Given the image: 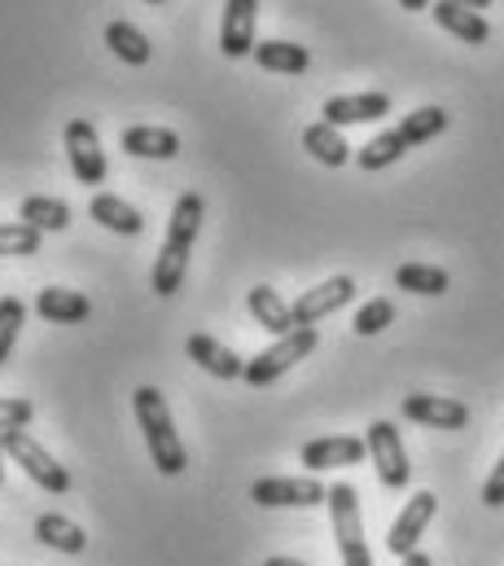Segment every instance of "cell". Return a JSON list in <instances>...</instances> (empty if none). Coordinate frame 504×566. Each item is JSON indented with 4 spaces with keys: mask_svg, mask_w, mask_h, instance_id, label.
<instances>
[{
    "mask_svg": "<svg viewBox=\"0 0 504 566\" xmlns=\"http://www.w3.org/2000/svg\"><path fill=\"white\" fill-rule=\"evenodd\" d=\"M132 409H136V422H140V434H145V448H149L154 465H158L162 474H171V479L185 474L189 452H185V443H180V434H176V422H171V409H167L162 391H158V387H140V391L132 396Z\"/></svg>",
    "mask_w": 504,
    "mask_h": 566,
    "instance_id": "2",
    "label": "cell"
},
{
    "mask_svg": "<svg viewBox=\"0 0 504 566\" xmlns=\"http://www.w3.org/2000/svg\"><path fill=\"white\" fill-rule=\"evenodd\" d=\"M246 307H251V316L267 329V334H290L294 329V316H290V303L272 290V285H254L251 294H246Z\"/></svg>",
    "mask_w": 504,
    "mask_h": 566,
    "instance_id": "19",
    "label": "cell"
},
{
    "mask_svg": "<svg viewBox=\"0 0 504 566\" xmlns=\"http://www.w3.org/2000/svg\"><path fill=\"white\" fill-rule=\"evenodd\" d=\"M254 22H259V0H224V22H220V49L224 57H246L254 53Z\"/></svg>",
    "mask_w": 504,
    "mask_h": 566,
    "instance_id": "13",
    "label": "cell"
},
{
    "mask_svg": "<svg viewBox=\"0 0 504 566\" xmlns=\"http://www.w3.org/2000/svg\"><path fill=\"white\" fill-rule=\"evenodd\" d=\"M365 457H369V443L356 439V434H325V439L303 443V452H298V461H303L312 474H321V470H343V465H360Z\"/></svg>",
    "mask_w": 504,
    "mask_h": 566,
    "instance_id": "11",
    "label": "cell"
},
{
    "mask_svg": "<svg viewBox=\"0 0 504 566\" xmlns=\"http://www.w3.org/2000/svg\"><path fill=\"white\" fill-rule=\"evenodd\" d=\"M365 443H369V457H374V470H378L381 488L403 492L408 479H412V465H408V448H403V439H399V426L374 422L369 434H365Z\"/></svg>",
    "mask_w": 504,
    "mask_h": 566,
    "instance_id": "7",
    "label": "cell"
},
{
    "mask_svg": "<svg viewBox=\"0 0 504 566\" xmlns=\"http://www.w3.org/2000/svg\"><path fill=\"white\" fill-rule=\"evenodd\" d=\"M395 285L408 290V294L434 298V294H443V290L452 285V277H448L443 269H434V264H399V269H395Z\"/></svg>",
    "mask_w": 504,
    "mask_h": 566,
    "instance_id": "27",
    "label": "cell"
},
{
    "mask_svg": "<svg viewBox=\"0 0 504 566\" xmlns=\"http://www.w3.org/2000/svg\"><path fill=\"white\" fill-rule=\"evenodd\" d=\"M88 216H93L102 229L124 233V238H136V233L145 229V216H140L132 202L115 198V193H93V198H88Z\"/></svg>",
    "mask_w": 504,
    "mask_h": 566,
    "instance_id": "18",
    "label": "cell"
},
{
    "mask_svg": "<svg viewBox=\"0 0 504 566\" xmlns=\"http://www.w3.org/2000/svg\"><path fill=\"white\" fill-rule=\"evenodd\" d=\"M106 44H111V53H115L119 62H127V66H145V62L154 57L145 31L132 27V22H111V27H106Z\"/></svg>",
    "mask_w": 504,
    "mask_h": 566,
    "instance_id": "26",
    "label": "cell"
},
{
    "mask_svg": "<svg viewBox=\"0 0 504 566\" xmlns=\"http://www.w3.org/2000/svg\"><path fill=\"white\" fill-rule=\"evenodd\" d=\"M325 505H329V523H334L343 566H374L369 541H365V518H360V492L351 483H334Z\"/></svg>",
    "mask_w": 504,
    "mask_h": 566,
    "instance_id": "3",
    "label": "cell"
},
{
    "mask_svg": "<svg viewBox=\"0 0 504 566\" xmlns=\"http://www.w3.org/2000/svg\"><path fill=\"white\" fill-rule=\"evenodd\" d=\"M430 13H434V22H439L443 31H452V35H456V40H465V44H487V40H492L487 18H483V13H474V9H465V4L434 0V4H430Z\"/></svg>",
    "mask_w": 504,
    "mask_h": 566,
    "instance_id": "17",
    "label": "cell"
},
{
    "mask_svg": "<svg viewBox=\"0 0 504 566\" xmlns=\"http://www.w3.org/2000/svg\"><path fill=\"white\" fill-rule=\"evenodd\" d=\"M18 220L31 224V229H40V233H62V229L71 224V207L57 202V198L35 193V198H22V202H18Z\"/></svg>",
    "mask_w": 504,
    "mask_h": 566,
    "instance_id": "24",
    "label": "cell"
},
{
    "mask_svg": "<svg viewBox=\"0 0 504 566\" xmlns=\"http://www.w3.org/2000/svg\"><path fill=\"white\" fill-rule=\"evenodd\" d=\"M22 325H27V307H22V298L4 294V298H0V365L9 360V352H13L18 334H22Z\"/></svg>",
    "mask_w": 504,
    "mask_h": 566,
    "instance_id": "30",
    "label": "cell"
},
{
    "mask_svg": "<svg viewBox=\"0 0 504 566\" xmlns=\"http://www.w3.org/2000/svg\"><path fill=\"white\" fill-rule=\"evenodd\" d=\"M408 13H421V9H430V0H399Z\"/></svg>",
    "mask_w": 504,
    "mask_h": 566,
    "instance_id": "35",
    "label": "cell"
},
{
    "mask_svg": "<svg viewBox=\"0 0 504 566\" xmlns=\"http://www.w3.org/2000/svg\"><path fill=\"white\" fill-rule=\"evenodd\" d=\"M325 124L334 128H347V124H374V119H386L390 115V97L386 93H351V97H329L321 106Z\"/></svg>",
    "mask_w": 504,
    "mask_h": 566,
    "instance_id": "15",
    "label": "cell"
},
{
    "mask_svg": "<svg viewBox=\"0 0 504 566\" xmlns=\"http://www.w3.org/2000/svg\"><path fill=\"white\" fill-rule=\"evenodd\" d=\"M408 154V142L390 128V133H381V137H374V142L365 145L360 154H356V163L365 167V171H381V167H390V163H399Z\"/></svg>",
    "mask_w": 504,
    "mask_h": 566,
    "instance_id": "28",
    "label": "cell"
},
{
    "mask_svg": "<svg viewBox=\"0 0 504 566\" xmlns=\"http://www.w3.org/2000/svg\"><path fill=\"white\" fill-rule=\"evenodd\" d=\"M35 536H40V545H49L57 554H84L88 549L84 527L71 523V518H62V514H40L35 518Z\"/></svg>",
    "mask_w": 504,
    "mask_h": 566,
    "instance_id": "23",
    "label": "cell"
},
{
    "mask_svg": "<svg viewBox=\"0 0 504 566\" xmlns=\"http://www.w3.org/2000/svg\"><path fill=\"white\" fill-rule=\"evenodd\" d=\"M434 510H439V496H434V492H417V496L399 510V518L390 523V532H386V549H390L395 558H408V554L417 549L421 532L430 527Z\"/></svg>",
    "mask_w": 504,
    "mask_h": 566,
    "instance_id": "10",
    "label": "cell"
},
{
    "mask_svg": "<svg viewBox=\"0 0 504 566\" xmlns=\"http://www.w3.org/2000/svg\"><path fill=\"white\" fill-rule=\"evenodd\" d=\"M403 566H434V563H430V558H426V554H421V549H412V554H408V558H403Z\"/></svg>",
    "mask_w": 504,
    "mask_h": 566,
    "instance_id": "34",
    "label": "cell"
},
{
    "mask_svg": "<svg viewBox=\"0 0 504 566\" xmlns=\"http://www.w3.org/2000/svg\"><path fill=\"white\" fill-rule=\"evenodd\" d=\"M316 343H321V334H316V325H294L290 334H281L272 347H263L259 356L246 360V382L251 387H267V382H276V378H285L303 356H312L316 352Z\"/></svg>",
    "mask_w": 504,
    "mask_h": 566,
    "instance_id": "4",
    "label": "cell"
},
{
    "mask_svg": "<svg viewBox=\"0 0 504 566\" xmlns=\"http://www.w3.org/2000/svg\"><path fill=\"white\" fill-rule=\"evenodd\" d=\"M448 124H452V115H448L443 106H417L412 115H403V124H399L395 133L412 149V145H426V142H434V137H443Z\"/></svg>",
    "mask_w": 504,
    "mask_h": 566,
    "instance_id": "25",
    "label": "cell"
},
{
    "mask_svg": "<svg viewBox=\"0 0 504 566\" xmlns=\"http://www.w3.org/2000/svg\"><path fill=\"white\" fill-rule=\"evenodd\" d=\"M351 298H356V282H351V277H329V282L303 290V294L290 303V316H294V325H316V321L334 316L338 307H347Z\"/></svg>",
    "mask_w": 504,
    "mask_h": 566,
    "instance_id": "9",
    "label": "cell"
},
{
    "mask_svg": "<svg viewBox=\"0 0 504 566\" xmlns=\"http://www.w3.org/2000/svg\"><path fill=\"white\" fill-rule=\"evenodd\" d=\"M0 255H13V260H27V255H40V229L31 224H0Z\"/></svg>",
    "mask_w": 504,
    "mask_h": 566,
    "instance_id": "29",
    "label": "cell"
},
{
    "mask_svg": "<svg viewBox=\"0 0 504 566\" xmlns=\"http://www.w3.org/2000/svg\"><path fill=\"white\" fill-rule=\"evenodd\" d=\"M62 142H66V158H71V171H75L80 185H88V189L93 185H106L111 163H106L102 137H97V128L88 119H71L66 133H62Z\"/></svg>",
    "mask_w": 504,
    "mask_h": 566,
    "instance_id": "8",
    "label": "cell"
},
{
    "mask_svg": "<svg viewBox=\"0 0 504 566\" xmlns=\"http://www.w3.org/2000/svg\"><path fill=\"white\" fill-rule=\"evenodd\" d=\"M452 4H465V9H474V13H479V9H487L492 0H452Z\"/></svg>",
    "mask_w": 504,
    "mask_h": 566,
    "instance_id": "36",
    "label": "cell"
},
{
    "mask_svg": "<svg viewBox=\"0 0 504 566\" xmlns=\"http://www.w3.org/2000/svg\"><path fill=\"white\" fill-rule=\"evenodd\" d=\"M35 312H40L49 325H84V321L93 316V303H88V294H80V290L49 285V290H40Z\"/></svg>",
    "mask_w": 504,
    "mask_h": 566,
    "instance_id": "16",
    "label": "cell"
},
{
    "mask_svg": "<svg viewBox=\"0 0 504 566\" xmlns=\"http://www.w3.org/2000/svg\"><path fill=\"white\" fill-rule=\"evenodd\" d=\"M119 145L132 158H176L180 154V137L171 128H145V124L140 128H124Z\"/></svg>",
    "mask_w": 504,
    "mask_h": 566,
    "instance_id": "21",
    "label": "cell"
},
{
    "mask_svg": "<svg viewBox=\"0 0 504 566\" xmlns=\"http://www.w3.org/2000/svg\"><path fill=\"white\" fill-rule=\"evenodd\" d=\"M303 149L316 158V163H325V167H343L347 158H351V145L343 137V128H334V124H307L303 128Z\"/></svg>",
    "mask_w": 504,
    "mask_h": 566,
    "instance_id": "20",
    "label": "cell"
},
{
    "mask_svg": "<svg viewBox=\"0 0 504 566\" xmlns=\"http://www.w3.org/2000/svg\"><path fill=\"white\" fill-rule=\"evenodd\" d=\"M390 321H395V303H390V298H369V303L356 312L351 329H356L360 338H374V334H381Z\"/></svg>",
    "mask_w": 504,
    "mask_h": 566,
    "instance_id": "31",
    "label": "cell"
},
{
    "mask_svg": "<svg viewBox=\"0 0 504 566\" xmlns=\"http://www.w3.org/2000/svg\"><path fill=\"white\" fill-rule=\"evenodd\" d=\"M399 413L417 426H434V430H465L470 426V409L461 400H448V396H403Z\"/></svg>",
    "mask_w": 504,
    "mask_h": 566,
    "instance_id": "12",
    "label": "cell"
},
{
    "mask_svg": "<svg viewBox=\"0 0 504 566\" xmlns=\"http://www.w3.org/2000/svg\"><path fill=\"white\" fill-rule=\"evenodd\" d=\"M483 505H487V510H501L504 505V452H501V461L492 465L487 483H483Z\"/></svg>",
    "mask_w": 504,
    "mask_h": 566,
    "instance_id": "33",
    "label": "cell"
},
{
    "mask_svg": "<svg viewBox=\"0 0 504 566\" xmlns=\"http://www.w3.org/2000/svg\"><path fill=\"white\" fill-rule=\"evenodd\" d=\"M329 488L321 479H285V474H267V479H254L251 501L263 510H312V505H325Z\"/></svg>",
    "mask_w": 504,
    "mask_h": 566,
    "instance_id": "6",
    "label": "cell"
},
{
    "mask_svg": "<svg viewBox=\"0 0 504 566\" xmlns=\"http://www.w3.org/2000/svg\"><path fill=\"white\" fill-rule=\"evenodd\" d=\"M254 62L263 71H276V75H303L312 66V53L303 44H290V40H263V44H254Z\"/></svg>",
    "mask_w": 504,
    "mask_h": 566,
    "instance_id": "22",
    "label": "cell"
},
{
    "mask_svg": "<svg viewBox=\"0 0 504 566\" xmlns=\"http://www.w3.org/2000/svg\"><path fill=\"white\" fill-rule=\"evenodd\" d=\"M202 216H207V202L189 189L176 198L171 207V224H167V238L158 247V260H154V273H149V290L171 298L180 282H185V269H189V251L198 242V229H202Z\"/></svg>",
    "mask_w": 504,
    "mask_h": 566,
    "instance_id": "1",
    "label": "cell"
},
{
    "mask_svg": "<svg viewBox=\"0 0 504 566\" xmlns=\"http://www.w3.org/2000/svg\"><path fill=\"white\" fill-rule=\"evenodd\" d=\"M31 418H35V405H31V400H4V396H0V434L27 430Z\"/></svg>",
    "mask_w": 504,
    "mask_h": 566,
    "instance_id": "32",
    "label": "cell"
},
{
    "mask_svg": "<svg viewBox=\"0 0 504 566\" xmlns=\"http://www.w3.org/2000/svg\"><path fill=\"white\" fill-rule=\"evenodd\" d=\"M263 566H307V563H298V558H267Z\"/></svg>",
    "mask_w": 504,
    "mask_h": 566,
    "instance_id": "37",
    "label": "cell"
},
{
    "mask_svg": "<svg viewBox=\"0 0 504 566\" xmlns=\"http://www.w3.org/2000/svg\"><path fill=\"white\" fill-rule=\"evenodd\" d=\"M185 356H189L198 369H207L211 378H220V382H233V378L246 374V360H242L238 352H229L220 338H211V334H189Z\"/></svg>",
    "mask_w": 504,
    "mask_h": 566,
    "instance_id": "14",
    "label": "cell"
},
{
    "mask_svg": "<svg viewBox=\"0 0 504 566\" xmlns=\"http://www.w3.org/2000/svg\"><path fill=\"white\" fill-rule=\"evenodd\" d=\"M4 457H9L13 465H22V474H27L35 488H44V492H53V496H62V492L71 488L66 465H57V457H53L40 439H31L27 430H9V434H4Z\"/></svg>",
    "mask_w": 504,
    "mask_h": 566,
    "instance_id": "5",
    "label": "cell"
},
{
    "mask_svg": "<svg viewBox=\"0 0 504 566\" xmlns=\"http://www.w3.org/2000/svg\"><path fill=\"white\" fill-rule=\"evenodd\" d=\"M145 4H162V0H145Z\"/></svg>",
    "mask_w": 504,
    "mask_h": 566,
    "instance_id": "39",
    "label": "cell"
},
{
    "mask_svg": "<svg viewBox=\"0 0 504 566\" xmlns=\"http://www.w3.org/2000/svg\"><path fill=\"white\" fill-rule=\"evenodd\" d=\"M0 483H4V434H0Z\"/></svg>",
    "mask_w": 504,
    "mask_h": 566,
    "instance_id": "38",
    "label": "cell"
}]
</instances>
